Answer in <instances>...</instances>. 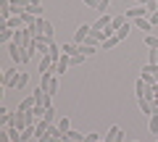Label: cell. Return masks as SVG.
Returning a JSON list of instances; mask_svg holds the SVG:
<instances>
[{
	"label": "cell",
	"instance_id": "cell-1",
	"mask_svg": "<svg viewBox=\"0 0 158 142\" xmlns=\"http://www.w3.org/2000/svg\"><path fill=\"white\" fill-rule=\"evenodd\" d=\"M32 53H34V47H21V45H16V42L8 45V55H11V61L16 63V66H19V63L24 66V63L32 58Z\"/></svg>",
	"mask_w": 158,
	"mask_h": 142
},
{
	"label": "cell",
	"instance_id": "cell-2",
	"mask_svg": "<svg viewBox=\"0 0 158 142\" xmlns=\"http://www.w3.org/2000/svg\"><path fill=\"white\" fill-rule=\"evenodd\" d=\"M19 74H21V71H19L16 66L6 68V71H3V90H13L16 82H19Z\"/></svg>",
	"mask_w": 158,
	"mask_h": 142
},
{
	"label": "cell",
	"instance_id": "cell-3",
	"mask_svg": "<svg viewBox=\"0 0 158 142\" xmlns=\"http://www.w3.org/2000/svg\"><path fill=\"white\" fill-rule=\"evenodd\" d=\"M40 87L45 92H50V95H56L58 92V79H56V74H40Z\"/></svg>",
	"mask_w": 158,
	"mask_h": 142
},
{
	"label": "cell",
	"instance_id": "cell-4",
	"mask_svg": "<svg viewBox=\"0 0 158 142\" xmlns=\"http://www.w3.org/2000/svg\"><path fill=\"white\" fill-rule=\"evenodd\" d=\"M34 37H50L53 40V24L48 18H37V24H34Z\"/></svg>",
	"mask_w": 158,
	"mask_h": 142
},
{
	"label": "cell",
	"instance_id": "cell-5",
	"mask_svg": "<svg viewBox=\"0 0 158 142\" xmlns=\"http://www.w3.org/2000/svg\"><path fill=\"white\" fill-rule=\"evenodd\" d=\"M129 21H137V18H148L150 16V11H148L145 6H132V8H127V13H124Z\"/></svg>",
	"mask_w": 158,
	"mask_h": 142
},
{
	"label": "cell",
	"instance_id": "cell-6",
	"mask_svg": "<svg viewBox=\"0 0 158 142\" xmlns=\"http://www.w3.org/2000/svg\"><path fill=\"white\" fill-rule=\"evenodd\" d=\"M50 37H34V42H32V47H34V53H40V55H48L50 53Z\"/></svg>",
	"mask_w": 158,
	"mask_h": 142
},
{
	"label": "cell",
	"instance_id": "cell-7",
	"mask_svg": "<svg viewBox=\"0 0 158 142\" xmlns=\"http://www.w3.org/2000/svg\"><path fill=\"white\" fill-rule=\"evenodd\" d=\"M137 97H145V100H153V97H156V92H153V87L148 84L145 79H137Z\"/></svg>",
	"mask_w": 158,
	"mask_h": 142
},
{
	"label": "cell",
	"instance_id": "cell-8",
	"mask_svg": "<svg viewBox=\"0 0 158 142\" xmlns=\"http://www.w3.org/2000/svg\"><path fill=\"white\" fill-rule=\"evenodd\" d=\"M90 29H92V24H82V26H77V32H74V42L82 45V42L90 37Z\"/></svg>",
	"mask_w": 158,
	"mask_h": 142
},
{
	"label": "cell",
	"instance_id": "cell-9",
	"mask_svg": "<svg viewBox=\"0 0 158 142\" xmlns=\"http://www.w3.org/2000/svg\"><path fill=\"white\" fill-rule=\"evenodd\" d=\"M103 140H106V142H124V132H121V126H111Z\"/></svg>",
	"mask_w": 158,
	"mask_h": 142
},
{
	"label": "cell",
	"instance_id": "cell-10",
	"mask_svg": "<svg viewBox=\"0 0 158 142\" xmlns=\"http://www.w3.org/2000/svg\"><path fill=\"white\" fill-rule=\"evenodd\" d=\"M111 18H113V16H108V13H100V18L92 24V29H98V32H106V29L111 26Z\"/></svg>",
	"mask_w": 158,
	"mask_h": 142
},
{
	"label": "cell",
	"instance_id": "cell-11",
	"mask_svg": "<svg viewBox=\"0 0 158 142\" xmlns=\"http://www.w3.org/2000/svg\"><path fill=\"white\" fill-rule=\"evenodd\" d=\"M137 105H140V111H142L145 116H153V113H158V111L153 108V103H150V100H145V97H137Z\"/></svg>",
	"mask_w": 158,
	"mask_h": 142
},
{
	"label": "cell",
	"instance_id": "cell-12",
	"mask_svg": "<svg viewBox=\"0 0 158 142\" xmlns=\"http://www.w3.org/2000/svg\"><path fill=\"white\" fill-rule=\"evenodd\" d=\"M69 66H71V58H69L66 53H63V58H61V61L56 63V68H53V74H63V71H66Z\"/></svg>",
	"mask_w": 158,
	"mask_h": 142
},
{
	"label": "cell",
	"instance_id": "cell-13",
	"mask_svg": "<svg viewBox=\"0 0 158 142\" xmlns=\"http://www.w3.org/2000/svg\"><path fill=\"white\" fill-rule=\"evenodd\" d=\"M13 13H11V0H0V18L3 21H8Z\"/></svg>",
	"mask_w": 158,
	"mask_h": 142
},
{
	"label": "cell",
	"instance_id": "cell-14",
	"mask_svg": "<svg viewBox=\"0 0 158 142\" xmlns=\"http://www.w3.org/2000/svg\"><path fill=\"white\" fill-rule=\"evenodd\" d=\"M129 32H132V21H127L121 29H116V37H118V42H124L127 37H129Z\"/></svg>",
	"mask_w": 158,
	"mask_h": 142
},
{
	"label": "cell",
	"instance_id": "cell-15",
	"mask_svg": "<svg viewBox=\"0 0 158 142\" xmlns=\"http://www.w3.org/2000/svg\"><path fill=\"white\" fill-rule=\"evenodd\" d=\"M34 105H37V100H34V95L24 97V100L19 103V108H21V111H34Z\"/></svg>",
	"mask_w": 158,
	"mask_h": 142
},
{
	"label": "cell",
	"instance_id": "cell-16",
	"mask_svg": "<svg viewBox=\"0 0 158 142\" xmlns=\"http://www.w3.org/2000/svg\"><path fill=\"white\" fill-rule=\"evenodd\" d=\"M6 26H11V29H24L27 24H24V18H21V16H11V18L6 21Z\"/></svg>",
	"mask_w": 158,
	"mask_h": 142
},
{
	"label": "cell",
	"instance_id": "cell-17",
	"mask_svg": "<svg viewBox=\"0 0 158 142\" xmlns=\"http://www.w3.org/2000/svg\"><path fill=\"white\" fill-rule=\"evenodd\" d=\"M66 137H69V142H85V132H77V129H69Z\"/></svg>",
	"mask_w": 158,
	"mask_h": 142
},
{
	"label": "cell",
	"instance_id": "cell-18",
	"mask_svg": "<svg viewBox=\"0 0 158 142\" xmlns=\"http://www.w3.org/2000/svg\"><path fill=\"white\" fill-rule=\"evenodd\" d=\"M135 26H137V29H142L145 34H150L153 24H150V18H137V21H135Z\"/></svg>",
	"mask_w": 158,
	"mask_h": 142
},
{
	"label": "cell",
	"instance_id": "cell-19",
	"mask_svg": "<svg viewBox=\"0 0 158 142\" xmlns=\"http://www.w3.org/2000/svg\"><path fill=\"white\" fill-rule=\"evenodd\" d=\"M61 50H63V53H66V55H69V58H74V55H79V45H77V42H69V45H63V47H61Z\"/></svg>",
	"mask_w": 158,
	"mask_h": 142
},
{
	"label": "cell",
	"instance_id": "cell-20",
	"mask_svg": "<svg viewBox=\"0 0 158 142\" xmlns=\"http://www.w3.org/2000/svg\"><path fill=\"white\" fill-rule=\"evenodd\" d=\"M148 132H150V134H158V113L148 116Z\"/></svg>",
	"mask_w": 158,
	"mask_h": 142
},
{
	"label": "cell",
	"instance_id": "cell-21",
	"mask_svg": "<svg viewBox=\"0 0 158 142\" xmlns=\"http://www.w3.org/2000/svg\"><path fill=\"white\" fill-rule=\"evenodd\" d=\"M127 21H129V18H127L124 13H121V16H113V18H111V26H113V29H121Z\"/></svg>",
	"mask_w": 158,
	"mask_h": 142
},
{
	"label": "cell",
	"instance_id": "cell-22",
	"mask_svg": "<svg viewBox=\"0 0 158 142\" xmlns=\"http://www.w3.org/2000/svg\"><path fill=\"white\" fill-rule=\"evenodd\" d=\"M145 47L158 50V37H156V34H145Z\"/></svg>",
	"mask_w": 158,
	"mask_h": 142
},
{
	"label": "cell",
	"instance_id": "cell-23",
	"mask_svg": "<svg viewBox=\"0 0 158 142\" xmlns=\"http://www.w3.org/2000/svg\"><path fill=\"white\" fill-rule=\"evenodd\" d=\"M116 45H118V37H116V34H113V37H108V40L103 42L100 47H103V50H113V47H116Z\"/></svg>",
	"mask_w": 158,
	"mask_h": 142
},
{
	"label": "cell",
	"instance_id": "cell-24",
	"mask_svg": "<svg viewBox=\"0 0 158 142\" xmlns=\"http://www.w3.org/2000/svg\"><path fill=\"white\" fill-rule=\"evenodd\" d=\"M42 121H48V124H56V111H53V105H50V108H45V113H42Z\"/></svg>",
	"mask_w": 158,
	"mask_h": 142
},
{
	"label": "cell",
	"instance_id": "cell-25",
	"mask_svg": "<svg viewBox=\"0 0 158 142\" xmlns=\"http://www.w3.org/2000/svg\"><path fill=\"white\" fill-rule=\"evenodd\" d=\"M0 126H3V129L13 126V113H6V116H0Z\"/></svg>",
	"mask_w": 158,
	"mask_h": 142
},
{
	"label": "cell",
	"instance_id": "cell-26",
	"mask_svg": "<svg viewBox=\"0 0 158 142\" xmlns=\"http://www.w3.org/2000/svg\"><path fill=\"white\" fill-rule=\"evenodd\" d=\"M27 84H29V74H27V71H21V74H19V82H16V87H19V90H24Z\"/></svg>",
	"mask_w": 158,
	"mask_h": 142
},
{
	"label": "cell",
	"instance_id": "cell-27",
	"mask_svg": "<svg viewBox=\"0 0 158 142\" xmlns=\"http://www.w3.org/2000/svg\"><path fill=\"white\" fill-rule=\"evenodd\" d=\"M58 129H61V134H66V132L71 129V124H69V119H66V116H63V119L58 121Z\"/></svg>",
	"mask_w": 158,
	"mask_h": 142
},
{
	"label": "cell",
	"instance_id": "cell-28",
	"mask_svg": "<svg viewBox=\"0 0 158 142\" xmlns=\"http://www.w3.org/2000/svg\"><path fill=\"white\" fill-rule=\"evenodd\" d=\"M98 140H103L98 132H87V134H85V142H98Z\"/></svg>",
	"mask_w": 158,
	"mask_h": 142
},
{
	"label": "cell",
	"instance_id": "cell-29",
	"mask_svg": "<svg viewBox=\"0 0 158 142\" xmlns=\"http://www.w3.org/2000/svg\"><path fill=\"white\" fill-rule=\"evenodd\" d=\"M108 6H111V0H98V11H100V13H106Z\"/></svg>",
	"mask_w": 158,
	"mask_h": 142
},
{
	"label": "cell",
	"instance_id": "cell-30",
	"mask_svg": "<svg viewBox=\"0 0 158 142\" xmlns=\"http://www.w3.org/2000/svg\"><path fill=\"white\" fill-rule=\"evenodd\" d=\"M85 58H87L85 53H79V55H74V58H71V66H79V63H85Z\"/></svg>",
	"mask_w": 158,
	"mask_h": 142
},
{
	"label": "cell",
	"instance_id": "cell-31",
	"mask_svg": "<svg viewBox=\"0 0 158 142\" xmlns=\"http://www.w3.org/2000/svg\"><path fill=\"white\" fill-rule=\"evenodd\" d=\"M148 63H156V66H158V50H150V53H148Z\"/></svg>",
	"mask_w": 158,
	"mask_h": 142
},
{
	"label": "cell",
	"instance_id": "cell-32",
	"mask_svg": "<svg viewBox=\"0 0 158 142\" xmlns=\"http://www.w3.org/2000/svg\"><path fill=\"white\" fill-rule=\"evenodd\" d=\"M34 116H37V119H42V113H45V108H42V105H34V111H32Z\"/></svg>",
	"mask_w": 158,
	"mask_h": 142
},
{
	"label": "cell",
	"instance_id": "cell-33",
	"mask_svg": "<svg viewBox=\"0 0 158 142\" xmlns=\"http://www.w3.org/2000/svg\"><path fill=\"white\" fill-rule=\"evenodd\" d=\"M148 18H150V24H153V26H156V24H158V11H153V13H150V16H148Z\"/></svg>",
	"mask_w": 158,
	"mask_h": 142
},
{
	"label": "cell",
	"instance_id": "cell-34",
	"mask_svg": "<svg viewBox=\"0 0 158 142\" xmlns=\"http://www.w3.org/2000/svg\"><path fill=\"white\" fill-rule=\"evenodd\" d=\"M50 142H69V137H66V134H58V137H53Z\"/></svg>",
	"mask_w": 158,
	"mask_h": 142
},
{
	"label": "cell",
	"instance_id": "cell-35",
	"mask_svg": "<svg viewBox=\"0 0 158 142\" xmlns=\"http://www.w3.org/2000/svg\"><path fill=\"white\" fill-rule=\"evenodd\" d=\"M85 6H87V8H95V11H98V0H85Z\"/></svg>",
	"mask_w": 158,
	"mask_h": 142
},
{
	"label": "cell",
	"instance_id": "cell-36",
	"mask_svg": "<svg viewBox=\"0 0 158 142\" xmlns=\"http://www.w3.org/2000/svg\"><path fill=\"white\" fill-rule=\"evenodd\" d=\"M135 6H148V0H132Z\"/></svg>",
	"mask_w": 158,
	"mask_h": 142
},
{
	"label": "cell",
	"instance_id": "cell-37",
	"mask_svg": "<svg viewBox=\"0 0 158 142\" xmlns=\"http://www.w3.org/2000/svg\"><path fill=\"white\" fill-rule=\"evenodd\" d=\"M150 103H153V108H156V111H158V97H153V100H150Z\"/></svg>",
	"mask_w": 158,
	"mask_h": 142
},
{
	"label": "cell",
	"instance_id": "cell-38",
	"mask_svg": "<svg viewBox=\"0 0 158 142\" xmlns=\"http://www.w3.org/2000/svg\"><path fill=\"white\" fill-rule=\"evenodd\" d=\"M27 3L29 6H40V0H27Z\"/></svg>",
	"mask_w": 158,
	"mask_h": 142
}]
</instances>
